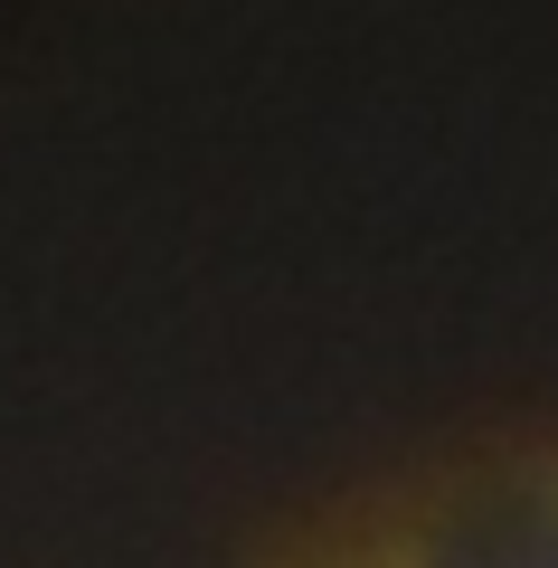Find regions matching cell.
<instances>
[{"label": "cell", "mask_w": 558, "mask_h": 568, "mask_svg": "<svg viewBox=\"0 0 558 568\" xmlns=\"http://www.w3.org/2000/svg\"><path fill=\"white\" fill-rule=\"evenodd\" d=\"M436 568H558V521L549 511H483L436 549Z\"/></svg>", "instance_id": "6da1fadb"}]
</instances>
